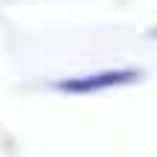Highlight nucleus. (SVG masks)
Instances as JSON below:
<instances>
[{
	"mask_svg": "<svg viewBox=\"0 0 157 157\" xmlns=\"http://www.w3.org/2000/svg\"><path fill=\"white\" fill-rule=\"evenodd\" d=\"M134 73L131 70H113V73H99L90 78H73V82H61V90H70V93H87V90H102V87H113V84L131 82Z\"/></svg>",
	"mask_w": 157,
	"mask_h": 157,
	"instance_id": "f257e3e1",
	"label": "nucleus"
}]
</instances>
